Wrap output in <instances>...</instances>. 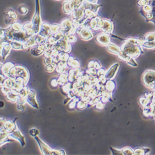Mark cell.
<instances>
[{"mask_svg": "<svg viewBox=\"0 0 155 155\" xmlns=\"http://www.w3.org/2000/svg\"><path fill=\"white\" fill-rule=\"evenodd\" d=\"M140 43V41L138 40L129 39L123 45L122 50L125 54L128 56L129 55L132 56V57H137L140 52V49L138 45ZM140 44H141V42Z\"/></svg>", "mask_w": 155, "mask_h": 155, "instance_id": "1", "label": "cell"}, {"mask_svg": "<svg viewBox=\"0 0 155 155\" xmlns=\"http://www.w3.org/2000/svg\"><path fill=\"white\" fill-rule=\"evenodd\" d=\"M35 4H36V6H35V13L31 22L32 26V30L34 34H36L39 32L40 27L41 26L40 7L39 0H35Z\"/></svg>", "mask_w": 155, "mask_h": 155, "instance_id": "2", "label": "cell"}, {"mask_svg": "<svg viewBox=\"0 0 155 155\" xmlns=\"http://www.w3.org/2000/svg\"><path fill=\"white\" fill-rule=\"evenodd\" d=\"M51 26L48 23H44L41 24L39 31V34L43 37H47L51 34Z\"/></svg>", "mask_w": 155, "mask_h": 155, "instance_id": "3", "label": "cell"}, {"mask_svg": "<svg viewBox=\"0 0 155 155\" xmlns=\"http://www.w3.org/2000/svg\"><path fill=\"white\" fill-rule=\"evenodd\" d=\"M144 83L145 85H146L148 87H151L154 86V73L152 71H149V72H146L144 77Z\"/></svg>", "mask_w": 155, "mask_h": 155, "instance_id": "4", "label": "cell"}, {"mask_svg": "<svg viewBox=\"0 0 155 155\" xmlns=\"http://www.w3.org/2000/svg\"><path fill=\"white\" fill-rule=\"evenodd\" d=\"M8 136L11 138H14L16 140H18L22 146H24L25 145V140L24 137L22 135V134L19 132V130H13L12 132H9L8 134Z\"/></svg>", "mask_w": 155, "mask_h": 155, "instance_id": "5", "label": "cell"}, {"mask_svg": "<svg viewBox=\"0 0 155 155\" xmlns=\"http://www.w3.org/2000/svg\"><path fill=\"white\" fill-rule=\"evenodd\" d=\"M35 139L37 140V143L39 145V147L41 150L42 153L44 154H52L53 150H51V149L47 146V145H45L44 143H43L42 141L37 136H35Z\"/></svg>", "mask_w": 155, "mask_h": 155, "instance_id": "6", "label": "cell"}, {"mask_svg": "<svg viewBox=\"0 0 155 155\" xmlns=\"http://www.w3.org/2000/svg\"><path fill=\"white\" fill-rule=\"evenodd\" d=\"M6 16V19H5V22L7 24H11L12 23V21H14L17 18V15L14 11L12 9H8L5 13Z\"/></svg>", "mask_w": 155, "mask_h": 155, "instance_id": "7", "label": "cell"}, {"mask_svg": "<svg viewBox=\"0 0 155 155\" xmlns=\"http://www.w3.org/2000/svg\"><path fill=\"white\" fill-rule=\"evenodd\" d=\"M26 101L30 105H31L32 107H35V108H39L38 104L36 102V100H35V93L34 90H31L29 91L26 98Z\"/></svg>", "mask_w": 155, "mask_h": 155, "instance_id": "8", "label": "cell"}, {"mask_svg": "<svg viewBox=\"0 0 155 155\" xmlns=\"http://www.w3.org/2000/svg\"><path fill=\"white\" fill-rule=\"evenodd\" d=\"M45 46L44 44H39L36 45H34L31 50L32 54L35 57H38L42 54V53L45 51Z\"/></svg>", "mask_w": 155, "mask_h": 155, "instance_id": "9", "label": "cell"}, {"mask_svg": "<svg viewBox=\"0 0 155 155\" xmlns=\"http://www.w3.org/2000/svg\"><path fill=\"white\" fill-rule=\"evenodd\" d=\"M72 22L68 19H65L62 22L60 26L62 32L63 34L70 33L71 29H72Z\"/></svg>", "mask_w": 155, "mask_h": 155, "instance_id": "10", "label": "cell"}, {"mask_svg": "<svg viewBox=\"0 0 155 155\" xmlns=\"http://www.w3.org/2000/svg\"><path fill=\"white\" fill-rule=\"evenodd\" d=\"M11 49H12V47H11L10 44L8 43L7 42H5L3 44V45L2 50H1V53L3 60H5L6 58H7V57L9 54Z\"/></svg>", "mask_w": 155, "mask_h": 155, "instance_id": "11", "label": "cell"}, {"mask_svg": "<svg viewBox=\"0 0 155 155\" xmlns=\"http://www.w3.org/2000/svg\"><path fill=\"white\" fill-rule=\"evenodd\" d=\"M14 67V65L12 64L11 63L8 62L5 64H3L2 65L1 68H0V71H1L2 73L4 75V76H6L8 77V75L9 73V71L10 70Z\"/></svg>", "mask_w": 155, "mask_h": 155, "instance_id": "12", "label": "cell"}, {"mask_svg": "<svg viewBox=\"0 0 155 155\" xmlns=\"http://www.w3.org/2000/svg\"><path fill=\"white\" fill-rule=\"evenodd\" d=\"M118 64L116 63L115 64L114 66H112L109 70H108L107 73L105 74V78H108V79H112L114 77L116 73V71L118 68Z\"/></svg>", "mask_w": 155, "mask_h": 155, "instance_id": "13", "label": "cell"}, {"mask_svg": "<svg viewBox=\"0 0 155 155\" xmlns=\"http://www.w3.org/2000/svg\"><path fill=\"white\" fill-rule=\"evenodd\" d=\"M15 126H16V124L11 122L10 121H5L3 125V128L6 130L8 132H11L12 131L14 130L15 129Z\"/></svg>", "mask_w": 155, "mask_h": 155, "instance_id": "14", "label": "cell"}, {"mask_svg": "<svg viewBox=\"0 0 155 155\" xmlns=\"http://www.w3.org/2000/svg\"><path fill=\"white\" fill-rule=\"evenodd\" d=\"M109 37L106 34H100L97 37L98 42L102 45H107L109 42Z\"/></svg>", "mask_w": 155, "mask_h": 155, "instance_id": "15", "label": "cell"}, {"mask_svg": "<svg viewBox=\"0 0 155 155\" xmlns=\"http://www.w3.org/2000/svg\"><path fill=\"white\" fill-rule=\"evenodd\" d=\"M81 37L85 40H89L93 38V34L88 29H83L81 31Z\"/></svg>", "mask_w": 155, "mask_h": 155, "instance_id": "16", "label": "cell"}, {"mask_svg": "<svg viewBox=\"0 0 155 155\" xmlns=\"http://www.w3.org/2000/svg\"><path fill=\"white\" fill-rule=\"evenodd\" d=\"M112 23L109 21H103V25L101 27L104 31L107 33H109L112 32Z\"/></svg>", "mask_w": 155, "mask_h": 155, "instance_id": "17", "label": "cell"}, {"mask_svg": "<svg viewBox=\"0 0 155 155\" xmlns=\"http://www.w3.org/2000/svg\"><path fill=\"white\" fill-rule=\"evenodd\" d=\"M107 49H108L111 52L116 53L117 55H118L122 51V50H121L120 48H118L117 46L112 44H109L108 45H107Z\"/></svg>", "mask_w": 155, "mask_h": 155, "instance_id": "18", "label": "cell"}, {"mask_svg": "<svg viewBox=\"0 0 155 155\" xmlns=\"http://www.w3.org/2000/svg\"><path fill=\"white\" fill-rule=\"evenodd\" d=\"M9 44L12 48L14 49H16V50L24 49V43H22L18 41H11Z\"/></svg>", "mask_w": 155, "mask_h": 155, "instance_id": "19", "label": "cell"}, {"mask_svg": "<svg viewBox=\"0 0 155 155\" xmlns=\"http://www.w3.org/2000/svg\"><path fill=\"white\" fill-rule=\"evenodd\" d=\"M17 97H18V95H17L13 93L12 91H10L6 94V99L11 102L15 103L16 102Z\"/></svg>", "mask_w": 155, "mask_h": 155, "instance_id": "20", "label": "cell"}, {"mask_svg": "<svg viewBox=\"0 0 155 155\" xmlns=\"http://www.w3.org/2000/svg\"><path fill=\"white\" fill-rule=\"evenodd\" d=\"M22 27V26L18 22H14L13 23H12L11 26H10L11 29H12V31H15V32H18V31H21Z\"/></svg>", "mask_w": 155, "mask_h": 155, "instance_id": "21", "label": "cell"}, {"mask_svg": "<svg viewBox=\"0 0 155 155\" xmlns=\"http://www.w3.org/2000/svg\"><path fill=\"white\" fill-rule=\"evenodd\" d=\"M143 46L146 47V48H154V41H151V42H147V41H144L141 42V44Z\"/></svg>", "mask_w": 155, "mask_h": 155, "instance_id": "22", "label": "cell"}, {"mask_svg": "<svg viewBox=\"0 0 155 155\" xmlns=\"http://www.w3.org/2000/svg\"><path fill=\"white\" fill-rule=\"evenodd\" d=\"M19 13L21 14H26L27 13L28 9L24 5H21L18 8Z\"/></svg>", "mask_w": 155, "mask_h": 155, "instance_id": "23", "label": "cell"}, {"mask_svg": "<svg viewBox=\"0 0 155 155\" xmlns=\"http://www.w3.org/2000/svg\"><path fill=\"white\" fill-rule=\"evenodd\" d=\"M154 33H151V34H147L145 37V41H147V42H151V41H154Z\"/></svg>", "mask_w": 155, "mask_h": 155, "instance_id": "24", "label": "cell"}, {"mask_svg": "<svg viewBox=\"0 0 155 155\" xmlns=\"http://www.w3.org/2000/svg\"><path fill=\"white\" fill-rule=\"evenodd\" d=\"M55 65H53V64H52V63H50V64L47 65V66L46 67V68H45V70H47V72L51 73V72H53V70H55Z\"/></svg>", "mask_w": 155, "mask_h": 155, "instance_id": "25", "label": "cell"}, {"mask_svg": "<svg viewBox=\"0 0 155 155\" xmlns=\"http://www.w3.org/2000/svg\"><path fill=\"white\" fill-rule=\"evenodd\" d=\"M60 29V27L58 25H53L51 26L50 29H51V33L52 34H55L58 32V31Z\"/></svg>", "mask_w": 155, "mask_h": 155, "instance_id": "26", "label": "cell"}, {"mask_svg": "<svg viewBox=\"0 0 155 155\" xmlns=\"http://www.w3.org/2000/svg\"><path fill=\"white\" fill-rule=\"evenodd\" d=\"M29 134L31 135L32 136H34V137L36 136L37 135H38L39 134V130L36 128H32L31 130H30Z\"/></svg>", "mask_w": 155, "mask_h": 155, "instance_id": "27", "label": "cell"}, {"mask_svg": "<svg viewBox=\"0 0 155 155\" xmlns=\"http://www.w3.org/2000/svg\"><path fill=\"white\" fill-rule=\"evenodd\" d=\"M3 87L1 88V91L4 94L6 95L8 93H9L11 91V89L7 86H2Z\"/></svg>", "mask_w": 155, "mask_h": 155, "instance_id": "28", "label": "cell"}, {"mask_svg": "<svg viewBox=\"0 0 155 155\" xmlns=\"http://www.w3.org/2000/svg\"><path fill=\"white\" fill-rule=\"evenodd\" d=\"M67 40L68 42H75L76 40V37L73 35H67Z\"/></svg>", "mask_w": 155, "mask_h": 155, "instance_id": "29", "label": "cell"}, {"mask_svg": "<svg viewBox=\"0 0 155 155\" xmlns=\"http://www.w3.org/2000/svg\"><path fill=\"white\" fill-rule=\"evenodd\" d=\"M123 150L124 151H127V152L125 151V152L123 153V154H133V151H132V149H130L128 148H125Z\"/></svg>", "mask_w": 155, "mask_h": 155, "instance_id": "30", "label": "cell"}, {"mask_svg": "<svg viewBox=\"0 0 155 155\" xmlns=\"http://www.w3.org/2000/svg\"><path fill=\"white\" fill-rule=\"evenodd\" d=\"M111 150H112V154H123V153L121 151H118V150H114V149H113L112 148H110Z\"/></svg>", "mask_w": 155, "mask_h": 155, "instance_id": "31", "label": "cell"}, {"mask_svg": "<svg viewBox=\"0 0 155 155\" xmlns=\"http://www.w3.org/2000/svg\"><path fill=\"white\" fill-rule=\"evenodd\" d=\"M5 37V31L4 29L0 28V38L1 39H3Z\"/></svg>", "mask_w": 155, "mask_h": 155, "instance_id": "32", "label": "cell"}, {"mask_svg": "<svg viewBox=\"0 0 155 155\" xmlns=\"http://www.w3.org/2000/svg\"><path fill=\"white\" fill-rule=\"evenodd\" d=\"M147 2H148L147 0H139L138 2V4L140 6H145L147 4Z\"/></svg>", "mask_w": 155, "mask_h": 155, "instance_id": "33", "label": "cell"}, {"mask_svg": "<svg viewBox=\"0 0 155 155\" xmlns=\"http://www.w3.org/2000/svg\"><path fill=\"white\" fill-rule=\"evenodd\" d=\"M52 58L50 57H47V58L45 60V63L46 65H49L52 63Z\"/></svg>", "mask_w": 155, "mask_h": 155, "instance_id": "34", "label": "cell"}, {"mask_svg": "<svg viewBox=\"0 0 155 155\" xmlns=\"http://www.w3.org/2000/svg\"><path fill=\"white\" fill-rule=\"evenodd\" d=\"M17 109L19 111H24L25 109V107L24 106L23 104H18V105H17Z\"/></svg>", "mask_w": 155, "mask_h": 155, "instance_id": "35", "label": "cell"}, {"mask_svg": "<svg viewBox=\"0 0 155 155\" xmlns=\"http://www.w3.org/2000/svg\"><path fill=\"white\" fill-rule=\"evenodd\" d=\"M4 80H5V78L3 77L2 75H0V85L3 86Z\"/></svg>", "mask_w": 155, "mask_h": 155, "instance_id": "36", "label": "cell"}, {"mask_svg": "<svg viewBox=\"0 0 155 155\" xmlns=\"http://www.w3.org/2000/svg\"><path fill=\"white\" fill-rule=\"evenodd\" d=\"M4 118H0V128L3 127V125L4 123Z\"/></svg>", "mask_w": 155, "mask_h": 155, "instance_id": "37", "label": "cell"}, {"mask_svg": "<svg viewBox=\"0 0 155 155\" xmlns=\"http://www.w3.org/2000/svg\"><path fill=\"white\" fill-rule=\"evenodd\" d=\"M4 42H5V41H4V40L1 41V42H0V55H1V53L2 47H3V44H4Z\"/></svg>", "mask_w": 155, "mask_h": 155, "instance_id": "38", "label": "cell"}, {"mask_svg": "<svg viewBox=\"0 0 155 155\" xmlns=\"http://www.w3.org/2000/svg\"><path fill=\"white\" fill-rule=\"evenodd\" d=\"M87 1L89 3H90L96 4V3L98 2V0H87Z\"/></svg>", "mask_w": 155, "mask_h": 155, "instance_id": "39", "label": "cell"}, {"mask_svg": "<svg viewBox=\"0 0 155 155\" xmlns=\"http://www.w3.org/2000/svg\"><path fill=\"white\" fill-rule=\"evenodd\" d=\"M4 105V104L3 101H0V108H2V107H3Z\"/></svg>", "mask_w": 155, "mask_h": 155, "instance_id": "40", "label": "cell"}, {"mask_svg": "<svg viewBox=\"0 0 155 155\" xmlns=\"http://www.w3.org/2000/svg\"><path fill=\"white\" fill-rule=\"evenodd\" d=\"M3 64L2 63H0V68H1V67H2V65H3Z\"/></svg>", "mask_w": 155, "mask_h": 155, "instance_id": "41", "label": "cell"}, {"mask_svg": "<svg viewBox=\"0 0 155 155\" xmlns=\"http://www.w3.org/2000/svg\"><path fill=\"white\" fill-rule=\"evenodd\" d=\"M0 42H1V38H0Z\"/></svg>", "mask_w": 155, "mask_h": 155, "instance_id": "42", "label": "cell"}]
</instances>
